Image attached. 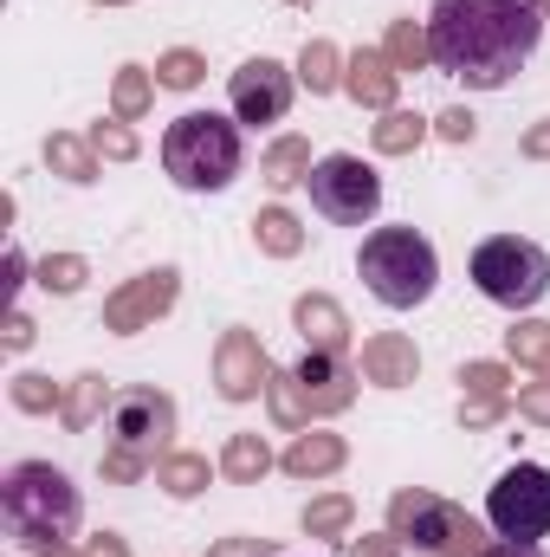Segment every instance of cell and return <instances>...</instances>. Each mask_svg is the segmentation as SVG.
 I'll use <instances>...</instances> for the list:
<instances>
[{
	"label": "cell",
	"mask_w": 550,
	"mask_h": 557,
	"mask_svg": "<svg viewBox=\"0 0 550 557\" xmlns=\"http://www.w3.org/2000/svg\"><path fill=\"white\" fill-rule=\"evenodd\" d=\"M434 65L466 91H505L545 39L538 0H434L427 13Z\"/></svg>",
	"instance_id": "6da1fadb"
},
{
	"label": "cell",
	"mask_w": 550,
	"mask_h": 557,
	"mask_svg": "<svg viewBox=\"0 0 550 557\" xmlns=\"http://www.w3.org/2000/svg\"><path fill=\"white\" fill-rule=\"evenodd\" d=\"M0 519H7V539L13 545L52 552V545H72V532L85 519V493L52 460H13L0 473Z\"/></svg>",
	"instance_id": "7a4b0ae2"
},
{
	"label": "cell",
	"mask_w": 550,
	"mask_h": 557,
	"mask_svg": "<svg viewBox=\"0 0 550 557\" xmlns=\"http://www.w3.org/2000/svg\"><path fill=\"white\" fill-rule=\"evenodd\" d=\"M240 162H247L240 117L182 111V117L162 131V169H168V182L188 188V195H221V188H234Z\"/></svg>",
	"instance_id": "3957f363"
},
{
	"label": "cell",
	"mask_w": 550,
	"mask_h": 557,
	"mask_svg": "<svg viewBox=\"0 0 550 557\" xmlns=\"http://www.w3.org/2000/svg\"><path fill=\"white\" fill-rule=\"evenodd\" d=\"M357 273H363V285H370L376 305L414 311V305H427L434 285H440V253H434V240H427L421 227H376V234L363 240V253H357Z\"/></svg>",
	"instance_id": "277c9868"
},
{
	"label": "cell",
	"mask_w": 550,
	"mask_h": 557,
	"mask_svg": "<svg viewBox=\"0 0 550 557\" xmlns=\"http://www.w3.org/2000/svg\"><path fill=\"white\" fill-rule=\"evenodd\" d=\"M473 285L499 311L525 318V311L545 305V292H550V253L538 240H525V234H492V240L473 247Z\"/></svg>",
	"instance_id": "5b68a950"
},
{
	"label": "cell",
	"mask_w": 550,
	"mask_h": 557,
	"mask_svg": "<svg viewBox=\"0 0 550 557\" xmlns=\"http://www.w3.org/2000/svg\"><path fill=\"white\" fill-rule=\"evenodd\" d=\"M389 532H396L414 557H473L486 545L479 519H473L466 506L427 493V486H402V493L389 499Z\"/></svg>",
	"instance_id": "8992f818"
},
{
	"label": "cell",
	"mask_w": 550,
	"mask_h": 557,
	"mask_svg": "<svg viewBox=\"0 0 550 557\" xmlns=\"http://www.w3.org/2000/svg\"><path fill=\"white\" fill-rule=\"evenodd\" d=\"M311 208L330 221V227H363V221H376V208H383V175L363 162V156H350V149H337V156H317V169H311Z\"/></svg>",
	"instance_id": "52a82bcc"
},
{
	"label": "cell",
	"mask_w": 550,
	"mask_h": 557,
	"mask_svg": "<svg viewBox=\"0 0 550 557\" xmlns=\"http://www.w3.org/2000/svg\"><path fill=\"white\" fill-rule=\"evenodd\" d=\"M486 519H492V532L512 539V545L550 539V467H538V460L505 467V473L492 480V493H486Z\"/></svg>",
	"instance_id": "ba28073f"
},
{
	"label": "cell",
	"mask_w": 550,
	"mask_h": 557,
	"mask_svg": "<svg viewBox=\"0 0 550 557\" xmlns=\"http://www.w3.org/2000/svg\"><path fill=\"white\" fill-rule=\"evenodd\" d=\"M111 441L168 460L175 454V396L168 389H149V383L117 389V403H111Z\"/></svg>",
	"instance_id": "9c48e42d"
},
{
	"label": "cell",
	"mask_w": 550,
	"mask_h": 557,
	"mask_svg": "<svg viewBox=\"0 0 550 557\" xmlns=\"http://www.w3.org/2000/svg\"><path fill=\"white\" fill-rule=\"evenodd\" d=\"M291 91H298V72L291 65H278V59H247L234 78H227V104H234V117L240 124H253V131H266V124H285V111H291Z\"/></svg>",
	"instance_id": "30bf717a"
},
{
	"label": "cell",
	"mask_w": 550,
	"mask_h": 557,
	"mask_svg": "<svg viewBox=\"0 0 550 557\" xmlns=\"http://www.w3.org/2000/svg\"><path fill=\"white\" fill-rule=\"evenodd\" d=\"M273 370L278 363L266 357L260 331L227 324V331L214 337V389H221V403H260L266 383H273Z\"/></svg>",
	"instance_id": "8fae6325"
},
{
	"label": "cell",
	"mask_w": 550,
	"mask_h": 557,
	"mask_svg": "<svg viewBox=\"0 0 550 557\" xmlns=\"http://www.w3.org/2000/svg\"><path fill=\"white\" fill-rule=\"evenodd\" d=\"M175 298H182V273H175V267H149V273L124 278V285L104 298V331H111V337H137L155 318L175 311Z\"/></svg>",
	"instance_id": "7c38bea8"
},
{
	"label": "cell",
	"mask_w": 550,
	"mask_h": 557,
	"mask_svg": "<svg viewBox=\"0 0 550 557\" xmlns=\"http://www.w3.org/2000/svg\"><path fill=\"white\" fill-rule=\"evenodd\" d=\"M291 376H298V396H304L311 421L343 416V409L357 403V383H363V370H357L350 357H330V350H304V357L291 363Z\"/></svg>",
	"instance_id": "4fadbf2b"
},
{
	"label": "cell",
	"mask_w": 550,
	"mask_h": 557,
	"mask_svg": "<svg viewBox=\"0 0 550 557\" xmlns=\"http://www.w3.org/2000/svg\"><path fill=\"white\" fill-rule=\"evenodd\" d=\"M291 331L304 337V350H330V357H350V344H357V324L330 292H298L291 298Z\"/></svg>",
	"instance_id": "5bb4252c"
},
{
	"label": "cell",
	"mask_w": 550,
	"mask_h": 557,
	"mask_svg": "<svg viewBox=\"0 0 550 557\" xmlns=\"http://www.w3.org/2000/svg\"><path fill=\"white\" fill-rule=\"evenodd\" d=\"M343 98H357V104L376 111V117L402 104V72L389 65L383 46H357V52H350V65H343Z\"/></svg>",
	"instance_id": "9a60e30c"
},
{
	"label": "cell",
	"mask_w": 550,
	"mask_h": 557,
	"mask_svg": "<svg viewBox=\"0 0 550 557\" xmlns=\"http://www.w3.org/2000/svg\"><path fill=\"white\" fill-rule=\"evenodd\" d=\"M357 370L376 389H409L414 376H421V350H414L409 331H370L363 350H357Z\"/></svg>",
	"instance_id": "2e32d148"
},
{
	"label": "cell",
	"mask_w": 550,
	"mask_h": 557,
	"mask_svg": "<svg viewBox=\"0 0 550 557\" xmlns=\"http://www.w3.org/2000/svg\"><path fill=\"white\" fill-rule=\"evenodd\" d=\"M343 460H350V441L330 434V428H304V434H291V447L278 454V467H285L291 480H330V473H343Z\"/></svg>",
	"instance_id": "e0dca14e"
},
{
	"label": "cell",
	"mask_w": 550,
	"mask_h": 557,
	"mask_svg": "<svg viewBox=\"0 0 550 557\" xmlns=\"http://www.w3.org/2000/svg\"><path fill=\"white\" fill-rule=\"evenodd\" d=\"M111 403H117L111 376H104V370H78V376L65 383V409H59L65 434H91V428H98V416H111Z\"/></svg>",
	"instance_id": "ac0fdd59"
},
{
	"label": "cell",
	"mask_w": 550,
	"mask_h": 557,
	"mask_svg": "<svg viewBox=\"0 0 550 557\" xmlns=\"http://www.w3.org/2000/svg\"><path fill=\"white\" fill-rule=\"evenodd\" d=\"M39 156H46V169H52L59 182H72V188H91V182L104 175V156L91 149V137H72V131H52V137L39 143Z\"/></svg>",
	"instance_id": "d6986e66"
},
{
	"label": "cell",
	"mask_w": 550,
	"mask_h": 557,
	"mask_svg": "<svg viewBox=\"0 0 550 557\" xmlns=\"http://www.w3.org/2000/svg\"><path fill=\"white\" fill-rule=\"evenodd\" d=\"M247 227H253V247H260L266 260H298V253H304V240H311V227H304V221H298V214H291L285 201L260 208V214H253Z\"/></svg>",
	"instance_id": "ffe728a7"
},
{
	"label": "cell",
	"mask_w": 550,
	"mask_h": 557,
	"mask_svg": "<svg viewBox=\"0 0 550 557\" xmlns=\"http://www.w3.org/2000/svg\"><path fill=\"white\" fill-rule=\"evenodd\" d=\"M311 137H298V131H285V137H273L266 143V156H260V175H266V188H304L311 182Z\"/></svg>",
	"instance_id": "44dd1931"
},
{
	"label": "cell",
	"mask_w": 550,
	"mask_h": 557,
	"mask_svg": "<svg viewBox=\"0 0 550 557\" xmlns=\"http://www.w3.org/2000/svg\"><path fill=\"white\" fill-rule=\"evenodd\" d=\"M343 65H350V52L343 46H330V39H304V52H298V85L311 91V98H337L343 91Z\"/></svg>",
	"instance_id": "7402d4cb"
},
{
	"label": "cell",
	"mask_w": 550,
	"mask_h": 557,
	"mask_svg": "<svg viewBox=\"0 0 550 557\" xmlns=\"http://www.w3.org/2000/svg\"><path fill=\"white\" fill-rule=\"evenodd\" d=\"M273 467L278 454L266 447V434H227V447H221V480L227 486H260Z\"/></svg>",
	"instance_id": "603a6c76"
},
{
	"label": "cell",
	"mask_w": 550,
	"mask_h": 557,
	"mask_svg": "<svg viewBox=\"0 0 550 557\" xmlns=\"http://www.w3.org/2000/svg\"><path fill=\"white\" fill-rule=\"evenodd\" d=\"M427 137H434V117H421L409 104H396V111H383V117L370 124V149H376V156H414Z\"/></svg>",
	"instance_id": "cb8c5ba5"
},
{
	"label": "cell",
	"mask_w": 550,
	"mask_h": 557,
	"mask_svg": "<svg viewBox=\"0 0 550 557\" xmlns=\"http://www.w3.org/2000/svg\"><path fill=\"white\" fill-rule=\"evenodd\" d=\"M298 525H304V539L350 545V532H357V499H350V493H317V499L298 512Z\"/></svg>",
	"instance_id": "d4e9b609"
},
{
	"label": "cell",
	"mask_w": 550,
	"mask_h": 557,
	"mask_svg": "<svg viewBox=\"0 0 550 557\" xmlns=\"http://www.w3.org/2000/svg\"><path fill=\"white\" fill-rule=\"evenodd\" d=\"M383 52H389V65L409 78V72H427L434 65V39H427V20H414V13H402V20H389V33H383Z\"/></svg>",
	"instance_id": "484cf974"
},
{
	"label": "cell",
	"mask_w": 550,
	"mask_h": 557,
	"mask_svg": "<svg viewBox=\"0 0 550 557\" xmlns=\"http://www.w3.org/2000/svg\"><path fill=\"white\" fill-rule=\"evenodd\" d=\"M214 473H221V467H214L208 454H188V447H175V454H168V460L155 467V486H162L168 499H201Z\"/></svg>",
	"instance_id": "4316f807"
},
{
	"label": "cell",
	"mask_w": 550,
	"mask_h": 557,
	"mask_svg": "<svg viewBox=\"0 0 550 557\" xmlns=\"http://www.w3.org/2000/svg\"><path fill=\"white\" fill-rule=\"evenodd\" d=\"M155 72L149 65H117V78H111V117H124V124H142L149 111H155Z\"/></svg>",
	"instance_id": "83f0119b"
},
{
	"label": "cell",
	"mask_w": 550,
	"mask_h": 557,
	"mask_svg": "<svg viewBox=\"0 0 550 557\" xmlns=\"http://www.w3.org/2000/svg\"><path fill=\"white\" fill-rule=\"evenodd\" d=\"M266 416H273L278 434H304V428H317L311 409H304V396H298V376H291V363L273 370V383H266Z\"/></svg>",
	"instance_id": "f1b7e54d"
},
{
	"label": "cell",
	"mask_w": 550,
	"mask_h": 557,
	"mask_svg": "<svg viewBox=\"0 0 550 557\" xmlns=\"http://www.w3.org/2000/svg\"><path fill=\"white\" fill-rule=\"evenodd\" d=\"M7 403H13L20 416H59V409H65V383H52L46 370H20V376L7 383Z\"/></svg>",
	"instance_id": "f546056e"
},
{
	"label": "cell",
	"mask_w": 550,
	"mask_h": 557,
	"mask_svg": "<svg viewBox=\"0 0 550 557\" xmlns=\"http://www.w3.org/2000/svg\"><path fill=\"white\" fill-rule=\"evenodd\" d=\"M505 357H512L518 370L550 376V324L545 318H512V331H505Z\"/></svg>",
	"instance_id": "4dcf8cb0"
},
{
	"label": "cell",
	"mask_w": 550,
	"mask_h": 557,
	"mask_svg": "<svg viewBox=\"0 0 550 557\" xmlns=\"http://www.w3.org/2000/svg\"><path fill=\"white\" fill-rule=\"evenodd\" d=\"M201 78H208V52H195V46H168L155 59V85L162 91H201Z\"/></svg>",
	"instance_id": "1f68e13d"
},
{
	"label": "cell",
	"mask_w": 550,
	"mask_h": 557,
	"mask_svg": "<svg viewBox=\"0 0 550 557\" xmlns=\"http://www.w3.org/2000/svg\"><path fill=\"white\" fill-rule=\"evenodd\" d=\"M453 383H460V396H518L512 389V363H492V357H466L453 370Z\"/></svg>",
	"instance_id": "d6a6232c"
},
{
	"label": "cell",
	"mask_w": 550,
	"mask_h": 557,
	"mask_svg": "<svg viewBox=\"0 0 550 557\" xmlns=\"http://www.w3.org/2000/svg\"><path fill=\"white\" fill-rule=\"evenodd\" d=\"M33 278H39L46 292L72 298V292H85V285H91V260H85V253H46V260L33 267Z\"/></svg>",
	"instance_id": "836d02e7"
},
{
	"label": "cell",
	"mask_w": 550,
	"mask_h": 557,
	"mask_svg": "<svg viewBox=\"0 0 550 557\" xmlns=\"http://www.w3.org/2000/svg\"><path fill=\"white\" fill-rule=\"evenodd\" d=\"M85 137H91V149H98L104 162H137V156H142L137 124H124V117H98V124H91Z\"/></svg>",
	"instance_id": "e575fe53"
},
{
	"label": "cell",
	"mask_w": 550,
	"mask_h": 557,
	"mask_svg": "<svg viewBox=\"0 0 550 557\" xmlns=\"http://www.w3.org/2000/svg\"><path fill=\"white\" fill-rule=\"evenodd\" d=\"M162 460L155 454H142V447H124V441H111L104 447V460H98V473L111 480V486H137V480H149Z\"/></svg>",
	"instance_id": "d590c367"
},
{
	"label": "cell",
	"mask_w": 550,
	"mask_h": 557,
	"mask_svg": "<svg viewBox=\"0 0 550 557\" xmlns=\"http://www.w3.org/2000/svg\"><path fill=\"white\" fill-rule=\"evenodd\" d=\"M512 416V396H460V428L466 434H486Z\"/></svg>",
	"instance_id": "8d00e7d4"
},
{
	"label": "cell",
	"mask_w": 550,
	"mask_h": 557,
	"mask_svg": "<svg viewBox=\"0 0 550 557\" xmlns=\"http://www.w3.org/2000/svg\"><path fill=\"white\" fill-rule=\"evenodd\" d=\"M512 409H518V416L532 421V428H550V376H538V383H518Z\"/></svg>",
	"instance_id": "74e56055"
},
{
	"label": "cell",
	"mask_w": 550,
	"mask_h": 557,
	"mask_svg": "<svg viewBox=\"0 0 550 557\" xmlns=\"http://www.w3.org/2000/svg\"><path fill=\"white\" fill-rule=\"evenodd\" d=\"M434 137H440V143H473V137H479V117H473L466 104H447V111L434 117Z\"/></svg>",
	"instance_id": "f35d334b"
},
{
	"label": "cell",
	"mask_w": 550,
	"mask_h": 557,
	"mask_svg": "<svg viewBox=\"0 0 550 557\" xmlns=\"http://www.w3.org/2000/svg\"><path fill=\"white\" fill-rule=\"evenodd\" d=\"M33 337H39V324H33L20 305H7V318H0V350L20 357V350H33Z\"/></svg>",
	"instance_id": "ab89813d"
},
{
	"label": "cell",
	"mask_w": 550,
	"mask_h": 557,
	"mask_svg": "<svg viewBox=\"0 0 550 557\" xmlns=\"http://www.w3.org/2000/svg\"><path fill=\"white\" fill-rule=\"evenodd\" d=\"M343 557H409V545L396 539V532H363V539H350Z\"/></svg>",
	"instance_id": "60d3db41"
},
{
	"label": "cell",
	"mask_w": 550,
	"mask_h": 557,
	"mask_svg": "<svg viewBox=\"0 0 550 557\" xmlns=\"http://www.w3.org/2000/svg\"><path fill=\"white\" fill-rule=\"evenodd\" d=\"M208 557H278L273 539H247V532H234V539H214Z\"/></svg>",
	"instance_id": "b9f144b4"
},
{
	"label": "cell",
	"mask_w": 550,
	"mask_h": 557,
	"mask_svg": "<svg viewBox=\"0 0 550 557\" xmlns=\"http://www.w3.org/2000/svg\"><path fill=\"white\" fill-rule=\"evenodd\" d=\"M78 557H130V539H124V532H91V539L78 545Z\"/></svg>",
	"instance_id": "7bdbcfd3"
},
{
	"label": "cell",
	"mask_w": 550,
	"mask_h": 557,
	"mask_svg": "<svg viewBox=\"0 0 550 557\" xmlns=\"http://www.w3.org/2000/svg\"><path fill=\"white\" fill-rule=\"evenodd\" d=\"M518 156H525V162H550V117H538V124L518 137Z\"/></svg>",
	"instance_id": "ee69618b"
},
{
	"label": "cell",
	"mask_w": 550,
	"mask_h": 557,
	"mask_svg": "<svg viewBox=\"0 0 550 557\" xmlns=\"http://www.w3.org/2000/svg\"><path fill=\"white\" fill-rule=\"evenodd\" d=\"M473 557H550L545 545H512V539H486Z\"/></svg>",
	"instance_id": "f6af8a7d"
},
{
	"label": "cell",
	"mask_w": 550,
	"mask_h": 557,
	"mask_svg": "<svg viewBox=\"0 0 550 557\" xmlns=\"http://www.w3.org/2000/svg\"><path fill=\"white\" fill-rule=\"evenodd\" d=\"M0 285H7V298H13V292H20V285H26V273H33V267H26V253H20V247H7V267H0Z\"/></svg>",
	"instance_id": "bcb514c9"
},
{
	"label": "cell",
	"mask_w": 550,
	"mask_h": 557,
	"mask_svg": "<svg viewBox=\"0 0 550 557\" xmlns=\"http://www.w3.org/2000/svg\"><path fill=\"white\" fill-rule=\"evenodd\" d=\"M33 557H78L72 545H52V552H33Z\"/></svg>",
	"instance_id": "7dc6e473"
},
{
	"label": "cell",
	"mask_w": 550,
	"mask_h": 557,
	"mask_svg": "<svg viewBox=\"0 0 550 557\" xmlns=\"http://www.w3.org/2000/svg\"><path fill=\"white\" fill-rule=\"evenodd\" d=\"M91 7H130V0H91Z\"/></svg>",
	"instance_id": "c3c4849f"
},
{
	"label": "cell",
	"mask_w": 550,
	"mask_h": 557,
	"mask_svg": "<svg viewBox=\"0 0 550 557\" xmlns=\"http://www.w3.org/2000/svg\"><path fill=\"white\" fill-rule=\"evenodd\" d=\"M285 7H317V0H285Z\"/></svg>",
	"instance_id": "681fc988"
},
{
	"label": "cell",
	"mask_w": 550,
	"mask_h": 557,
	"mask_svg": "<svg viewBox=\"0 0 550 557\" xmlns=\"http://www.w3.org/2000/svg\"><path fill=\"white\" fill-rule=\"evenodd\" d=\"M538 7H545V20H550V0H538Z\"/></svg>",
	"instance_id": "f907efd6"
}]
</instances>
